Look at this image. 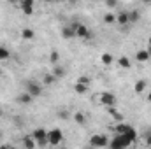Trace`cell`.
Here are the masks:
<instances>
[{
	"label": "cell",
	"mask_w": 151,
	"mask_h": 149,
	"mask_svg": "<svg viewBox=\"0 0 151 149\" xmlns=\"http://www.w3.org/2000/svg\"><path fill=\"white\" fill-rule=\"evenodd\" d=\"M146 100H148V102H151V91L148 93V95H146Z\"/></svg>",
	"instance_id": "32"
},
{
	"label": "cell",
	"mask_w": 151,
	"mask_h": 149,
	"mask_svg": "<svg viewBox=\"0 0 151 149\" xmlns=\"http://www.w3.org/2000/svg\"><path fill=\"white\" fill-rule=\"evenodd\" d=\"M148 53H150V56H151V46H148Z\"/></svg>",
	"instance_id": "35"
},
{
	"label": "cell",
	"mask_w": 151,
	"mask_h": 149,
	"mask_svg": "<svg viewBox=\"0 0 151 149\" xmlns=\"http://www.w3.org/2000/svg\"><path fill=\"white\" fill-rule=\"evenodd\" d=\"M100 60H102V63H104V65H111V63H113V54L104 53V54L100 56Z\"/></svg>",
	"instance_id": "23"
},
{
	"label": "cell",
	"mask_w": 151,
	"mask_h": 149,
	"mask_svg": "<svg viewBox=\"0 0 151 149\" xmlns=\"http://www.w3.org/2000/svg\"><path fill=\"white\" fill-rule=\"evenodd\" d=\"M123 135H125L127 139H130L132 142H134V140L137 139V132H135V128H132V126H128V128H127V132H125Z\"/></svg>",
	"instance_id": "17"
},
{
	"label": "cell",
	"mask_w": 151,
	"mask_h": 149,
	"mask_svg": "<svg viewBox=\"0 0 151 149\" xmlns=\"http://www.w3.org/2000/svg\"><path fill=\"white\" fill-rule=\"evenodd\" d=\"M16 100H18L19 104H30V102L34 100V97H32V95H30L28 91H25V93H19Z\"/></svg>",
	"instance_id": "13"
},
{
	"label": "cell",
	"mask_w": 151,
	"mask_h": 149,
	"mask_svg": "<svg viewBox=\"0 0 151 149\" xmlns=\"http://www.w3.org/2000/svg\"><path fill=\"white\" fill-rule=\"evenodd\" d=\"M49 62H51L53 65H56V63L60 62V53H58V51H51V54H49Z\"/></svg>",
	"instance_id": "22"
},
{
	"label": "cell",
	"mask_w": 151,
	"mask_h": 149,
	"mask_svg": "<svg viewBox=\"0 0 151 149\" xmlns=\"http://www.w3.org/2000/svg\"><path fill=\"white\" fill-rule=\"evenodd\" d=\"M142 4L144 5H151V0H142Z\"/></svg>",
	"instance_id": "31"
},
{
	"label": "cell",
	"mask_w": 151,
	"mask_h": 149,
	"mask_svg": "<svg viewBox=\"0 0 151 149\" xmlns=\"http://www.w3.org/2000/svg\"><path fill=\"white\" fill-rule=\"evenodd\" d=\"M146 88H148L146 79H139V81L135 82V86H134V91H135L137 95H141V93H144V91H146Z\"/></svg>",
	"instance_id": "10"
},
{
	"label": "cell",
	"mask_w": 151,
	"mask_h": 149,
	"mask_svg": "<svg viewBox=\"0 0 151 149\" xmlns=\"http://www.w3.org/2000/svg\"><path fill=\"white\" fill-rule=\"evenodd\" d=\"M127 128H128V125H125V123H119V125L116 126V133H125V132H127Z\"/></svg>",
	"instance_id": "28"
},
{
	"label": "cell",
	"mask_w": 151,
	"mask_h": 149,
	"mask_svg": "<svg viewBox=\"0 0 151 149\" xmlns=\"http://www.w3.org/2000/svg\"><path fill=\"white\" fill-rule=\"evenodd\" d=\"M0 137H2V133H0Z\"/></svg>",
	"instance_id": "41"
},
{
	"label": "cell",
	"mask_w": 151,
	"mask_h": 149,
	"mask_svg": "<svg viewBox=\"0 0 151 149\" xmlns=\"http://www.w3.org/2000/svg\"><path fill=\"white\" fill-rule=\"evenodd\" d=\"M32 137L35 139V142H39V140H42V139L47 137V132H46L44 128H35V130L32 132Z\"/></svg>",
	"instance_id": "11"
},
{
	"label": "cell",
	"mask_w": 151,
	"mask_h": 149,
	"mask_svg": "<svg viewBox=\"0 0 151 149\" xmlns=\"http://www.w3.org/2000/svg\"><path fill=\"white\" fill-rule=\"evenodd\" d=\"M0 75H2V70H0Z\"/></svg>",
	"instance_id": "40"
},
{
	"label": "cell",
	"mask_w": 151,
	"mask_h": 149,
	"mask_svg": "<svg viewBox=\"0 0 151 149\" xmlns=\"http://www.w3.org/2000/svg\"><path fill=\"white\" fill-rule=\"evenodd\" d=\"M106 2V5L109 7V9H114V7H118V0H104Z\"/></svg>",
	"instance_id": "29"
},
{
	"label": "cell",
	"mask_w": 151,
	"mask_h": 149,
	"mask_svg": "<svg viewBox=\"0 0 151 149\" xmlns=\"http://www.w3.org/2000/svg\"><path fill=\"white\" fill-rule=\"evenodd\" d=\"M27 91H28L34 98H37V97L42 95V86L39 84L37 81H28V82H27Z\"/></svg>",
	"instance_id": "4"
},
{
	"label": "cell",
	"mask_w": 151,
	"mask_h": 149,
	"mask_svg": "<svg viewBox=\"0 0 151 149\" xmlns=\"http://www.w3.org/2000/svg\"><path fill=\"white\" fill-rule=\"evenodd\" d=\"M116 23H118V25H121V27L130 25V21H128V12H119V14L116 16Z\"/></svg>",
	"instance_id": "12"
},
{
	"label": "cell",
	"mask_w": 151,
	"mask_h": 149,
	"mask_svg": "<svg viewBox=\"0 0 151 149\" xmlns=\"http://www.w3.org/2000/svg\"><path fill=\"white\" fill-rule=\"evenodd\" d=\"M62 37L65 39V40H70V39L76 37V28L72 25H67V27H63L62 28Z\"/></svg>",
	"instance_id": "8"
},
{
	"label": "cell",
	"mask_w": 151,
	"mask_h": 149,
	"mask_svg": "<svg viewBox=\"0 0 151 149\" xmlns=\"http://www.w3.org/2000/svg\"><path fill=\"white\" fill-rule=\"evenodd\" d=\"M135 60H137L139 63H146V62H150L151 56H150V53H148V49H139V51L135 53Z\"/></svg>",
	"instance_id": "9"
},
{
	"label": "cell",
	"mask_w": 151,
	"mask_h": 149,
	"mask_svg": "<svg viewBox=\"0 0 151 149\" xmlns=\"http://www.w3.org/2000/svg\"><path fill=\"white\" fill-rule=\"evenodd\" d=\"M130 144H132V140H130V139H127L123 133H116V135H114V139L109 142V146H111L113 149H125V148H128Z\"/></svg>",
	"instance_id": "1"
},
{
	"label": "cell",
	"mask_w": 151,
	"mask_h": 149,
	"mask_svg": "<svg viewBox=\"0 0 151 149\" xmlns=\"http://www.w3.org/2000/svg\"><path fill=\"white\" fill-rule=\"evenodd\" d=\"M44 2H55V0H44Z\"/></svg>",
	"instance_id": "36"
},
{
	"label": "cell",
	"mask_w": 151,
	"mask_h": 149,
	"mask_svg": "<svg viewBox=\"0 0 151 149\" xmlns=\"http://www.w3.org/2000/svg\"><path fill=\"white\" fill-rule=\"evenodd\" d=\"M141 19V12L139 11H132V12H128V21L130 23H137Z\"/></svg>",
	"instance_id": "19"
},
{
	"label": "cell",
	"mask_w": 151,
	"mask_h": 149,
	"mask_svg": "<svg viewBox=\"0 0 151 149\" xmlns=\"http://www.w3.org/2000/svg\"><path fill=\"white\" fill-rule=\"evenodd\" d=\"M55 81H56L55 74H46V75H44V84H53Z\"/></svg>",
	"instance_id": "27"
},
{
	"label": "cell",
	"mask_w": 151,
	"mask_h": 149,
	"mask_svg": "<svg viewBox=\"0 0 151 149\" xmlns=\"http://www.w3.org/2000/svg\"><path fill=\"white\" fill-rule=\"evenodd\" d=\"M118 65H119L121 69H130V67H132V62H130L127 56H121V58H118Z\"/></svg>",
	"instance_id": "16"
},
{
	"label": "cell",
	"mask_w": 151,
	"mask_h": 149,
	"mask_svg": "<svg viewBox=\"0 0 151 149\" xmlns=\"http://www.w3.org/2000/svg\"><path fill=\"white\" fill-rule=\"evenodd\" d=\"M55 2H63V0H55Z\"/></svg>",
	"instance_id": "37"
},
{
	"label": "cell",
	"mask_w": 151,
	"mask_h": 149,
	"mask_svg": "<svg viewBox=\"0 0 151 149\" xmlns=\"http://www.w3.org/2000/svg\"><path fill=\"white\" fill-rule=\"evenodd\" d=\"M0 117H2V111H0Z\"/></svg>",
	"instance_id": "39"
},
{
	"label": "cell",
	"mask_w": 151,
	"mask_h": 149,
	"mask_svg": "<svg viewBox=\"0 0 151 149\" xmlns=\"http://www.w3.org/2000/svg\"><path fill=\"white\" fill-rule=\"evenodd\" d=\"M9 56H11L9 49H7V47H2V46H0V62H4V60H9Z\"/></svg>",
	"instance_id": "24"
},
{
	"label": "cell",
	"mask_w": 151,
	"mask_h": 149,
	"mask_svg": "<svg viewBox=\"0 0 151 149\" xmlns=\"http://www.w3.org/2000/svg\"><path fill=\"white\" fill-rule=\"evenodd\" d=\"M69 2H70V4H77V2H79V0H69Z\"/></svg>",
	"instance_id": "34"
},
{
	"label": "cell",
	"mask_w": 151,
	"mask_h": 149,
	"mask_svg": "<svg viewBox=\"0 0 151 149\" xmlns=\"http://www.w3.org/2000/svg\"><path fill=\"white\" fill-rule=\"evenodd\" d=\"M100 104L104 107H114L118 104V98L114 97L113 91H104V93H100Z\"/></svg>",
	"instance_id": "2"
},
{
	"label": "cell",
	"mask_w": 151,
	"mask_h": 149,
	"mask_svg": "<svg viewBox=\"0 0 151 149\" xmlns=\"http://www.w3.org/2000/svg\"><path fill=\"white\" fill-rule=\"evenodd\" d=\"M72 27L76 28V37H79V39H91V32H90L84 25H81V23H72Z\"/></svg>",
	"instance_id": "6"
},
{
	"label": "cell",
	"mask_w": 151,
	"mask_h": 149,
	"mask_svg": "<svg viewBox=\"0 0 151 149\" xmlns=\"http://www.w3.org/2000/svg\"><path fill=\"white\" fill-rule=\"evenodd\" d=\"M23 146H25V148H28V149H34L35 146H37V142H35V139H34V137H27V139L23 140Z\"/></svg>",
	"instance_id": "20"
},
{
	"label": "cell",
	"mask_w": 151,
	"mask_h": 149,
	"mask_svg": "<svg viewBox=\"0 0 151 149\" xmlns=\"http://www.w3.org/2000/svg\"><path fill=\"white\" fill-rule=\"evenodd\" d=\"M77 82H83V84H90V79H88L86 75H81V77L77 79Z\"/></svg>",
	"instance_id": "30"
},
{
	"label": "cell",
	"mask_w": 151,
	"mask_h": 149,
	"mask_svg": "<svg viewBox=\"0 0 151 149\" xmlns=\"http://www.w3.org/2000/svg\"><path fill=\"white\" fill-rule=\"evenodd\" d=\"M104 23H106V25H114V23H116V16L111 14V12L104 14Z\"/></svg>",
	"instance_id": "21"
},
{
	"label": "cell",
	"mask_w": 151,
	"mask_h": 149,
	"mask_svg": "<svg viewBox=\"0 0 151 149\" xmlns=\"http://www.w3.org/2000/svg\"><path fill=\"white\" fill-rule=\"evenodd\" d=\"M107 109H109V114L113 116V117L116 119V121H123V114H119V112H116V111H114V107H107Z\"/></svg>",
	"instance_id": "25"
},
{
	"label": "cell",
	"mask_w": 151,
	"mask_h": 149,
	"mask_svg": "<svg viewBox=\"0 0 151 149\" xmlns=\"http://www.w3.org/2000/svg\"><path fill=\"white\" fill-rule=\"evenodd\" d=\"M90 146L91 148H106V146H109V140L106 135H93L90 139Z\"/></svg>",
	"instance_id": "5"
},
{
	"label": "cell",
	"mask_w": 151,
	"mask_h": 149,
	"mask_svg": "<svg viewBox=\"0 0 151 149\" xmlns=\"http://www.w3.org/2000/svg\"><path fill=\"white\" fill-rule=\"evenodd\" d=\"M88 88H90V84H83V82H76L74 84V91L77 95H84L88 91Z\"/></svg>",
	"instance_id": "14"
},
{
	"label": "cell",
	"mask_w": 151,
	"mask_h": 149,
	"mask_svg": "<svg viewBox=\"0 0 151 149\" xmlns=\"http://www.w3.org/2000/svg\"><path fill=\"white\" fill-rule=\"evenodd\" d=\"M63 139V133L60 128H53L47 132V140H49V146H58Z\"/></svg>",
	"instance_id": "3"
},
{
	"label": "cell",
	"mask_w": 151,
	"mask_h": 149,
	"mask_svg": "<svg viewBox=\"0 0 151 149\" xmlns=\"http://www.w3.org/2000/svg\"><path fill=\"white\" fill-rule=\"evenodd\" d=\"M21 37L25 39V40H34L35 32H34L32 28H23V30H21Z\"/></svg>",
	"instance_id": "15"
},
{
	"label": "cell",
	"mask_w": 151,
	"mask_h": 149,
	"mask_svg": "<svg viewBox=\"0 0 151 149\" xmlns=\"http://www.w3.org/2000/svg\"><path fill=\"white\" fill-rule=\"evenodd\" d=\"M53 74H55V77H56V79H62V77L65 75V69H63L62 65H58V63H56V65H55V70H53Z\"/></svg>",
	"instance_id": "18"
},
{
	"label": "cell",
	"mask_w": 151,
	"mask_h": 149,
	"mask_svg": "<svg viewBox=\"0 0 151 149\" xmlns=\"http://www.w3.org/2000/svg\"><path fill=\"white\" fill-rule=\"evenodd\" d=\"M150 46H151V37H150Z\"/></svg>",
	"instance_id": "38"
},
{
	"label": "cell",
	"mask_w": 151,
	"mask_h": 149,
	"mask_svg": "<svg viewBox=\"0 0 151 149\" xmlns=\"http://www.w3.org/2000/svg\"><path fill=\"white\" fill-rule=\"evenodd\" d=\"M11 4H19V0H9Z\"/></svg>",
	"instance_id": "33"
},
{
	"label": "cell",
	"mask_w": 151,
	"mask_h": 149,
	"mask_svg": "<svg viewBox=\"0 0 151 149\" xmlns=\"http://www.w3.org/2000/svg\"><path fill=\"white\" fill-rule=\"evenodd\" d=\"M34 5H35L34 0H19V9L27 16H32L34 14Z\"/></svg>",
	"instance_id": "7"
},
{
	"label": "cell",
	"mask_w": 151,
	"mask_h": 149,
	"mask_svg": "<svg viewBox=\"0 0 151 149\" xmlns=\"http://www.w3.org/2000/svg\"><path fill=\"white\" fill-rule=\"evenodd\" d=\"M74 121H76V123H79V125H84L86 117H84V114H81V112H76V114H74Z\"/></svg>",
	"instance_id": "26"
}]
</instances>
